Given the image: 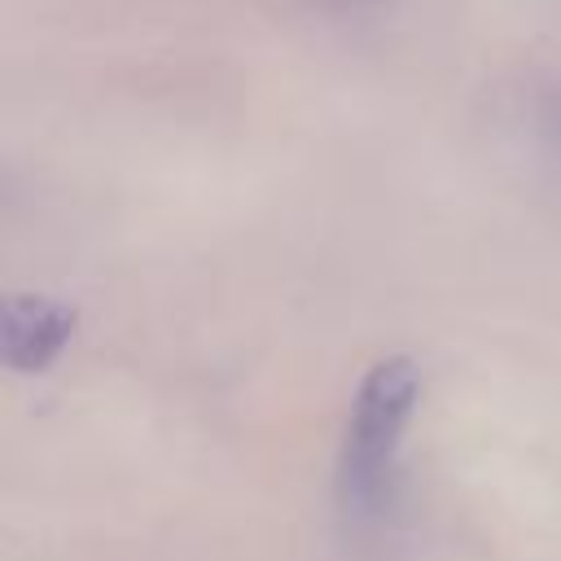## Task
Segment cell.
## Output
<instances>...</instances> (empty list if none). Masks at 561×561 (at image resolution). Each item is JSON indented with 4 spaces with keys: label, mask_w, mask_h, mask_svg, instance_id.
<instances>
[{
    "label": "cell",
    "mask_w": 561,
    "mask_h": 561,
    "mask_svg": "<svg viewBox=\"0 0 561 561\" xmlns=\"http://www.w3.org/2000/svg\"><path fill=\"white\" fill-rule=\"evenodd\" d=\"M421 390L425 377L408 355H386L364 373L337 456V500L346 517L377 522L390 513L399 491L403 434L416 416Z\"/></svg>",
    "instance_id": "6da1fadb"
},
{
    "label": "cell",
    "mask_w": 561,
    "mask_h": 561,
    "mask_svg": "<svg viewBox=\"0 0 561 561\" xmlns=\"http://www.w3.org/2000/svg\"><path fill=\"white\" fill-rule=\"evenodd\" d=\"M79 311L44 294H9L0 307V359L13 373H44L75 337Z\"/></svg>",
    "instance_id": "7a4b0ae2"
}]
</instances>
